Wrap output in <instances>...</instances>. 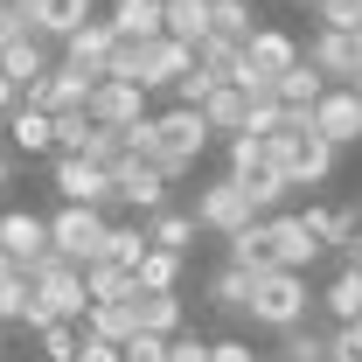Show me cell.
Returning <instances> with one entry per match:
<instances>
[{"instance_id":"1","label":"cell","mask_w":362,"mask_h":362,"mask_svg":"<svg viewBox=\"0 0 362 362\" xmlns=\"http://www.w3.org/2000/svg\"><path fill=\"white\" fill-rule=\"evenodd\" d=\"M133 133V153L139 160H153L160 175H188L202 153H209V126H202V112L195 105H168V112H146Z\"/></svg>"},{"instance_id":"2","label":"cell","mask_w":362,"mask_h":362,"mask_svg":"<svg viewBox=\"0 0 362 362\" xmlns=\"http://www.w3.org/2000/svg\"><path fill=\"white\" fill-rule=\"evenodd\" d=\"M84 265L42 251L28 265V307H21V327H49V320H84Z\"/></svg>"},{"instance_id":"3","label":"cell","mask_w":362,"mask_h":362,"mask_svg":"<svg viewBox=\"0 0 362 362\" xmlns=\"http://www.w3.org/2000/svg\"><path fill=\"white\" fill-rule=\"evenodd\" d=\"M307 307H314V286H307V272H279V265H265V272H251V307L244 314L258 320V327H293V320H307Z\"/></svg>"},{"instance_id":"4","label":"cell","mask_w":362,"mask_h":362,"mask_svg":"<svg viewBox=\"0 0 362 362\" xmlns=\"http://www.w3.org/2000/svg\"><path fill=\"white\" fill-rule=\"evenodd\" d=\"M293 63H300V42H293L286 28H251V42L237 49V77H230V84L244 90V98H272V84H279Z\"/></svg>"},{"instance_id":"5","label":"cell","mask_w":362,"mask_h":362,"mask_svg":"<svg viewBox=\"0 0 362 362\" xmlns=\"http://www.w3.org/2000/svg\"><path fill=\"white\" fill-rule=\"evenodd\" d=\"M49 223V251L56 258H70V265H90V258H105V209H84V202H63L56 216H42Z\"/></svg>"},{"instance_id":"6","label":"cell","mask_w":362,"mask_h":362,"mask_svg":"<svg viewBox=\"0 0 362 362\" xmlns=\"http://www.w3.org/2000/svg\"><path fill=\"white\" fill-rule=\"evenodd\" d=\"M258 230H265V258L279 272H314L320 265V237L293 209H272V216H258Z\"/></svg>"},{"instance_id":"7","label":"cell","mask_w":362,"mask_h":362,"mask_svg":"<svg viewBox=\"0 0 362 362\" xmlns=\"http://www.w3.org/2000/svg\"><path fill=\"white\" fill-rule=\"evenodd\" d=\"M168 188H175V175H160L153 160H119L112 168V202H126L133 216H153V209H168Z\"/></svg>"},{"instance_id":"8","label":"cell","mask_w":362,"mask_h":362,"mask_svg":"<svg viewBox=\"0 0 362 362\" xmlns=\"http://www.w3.org/2000/svg\"><path fill=\"white\" fill-rule=\"evenodd\" d=\"M307 119H314V133L327 139V146H334V153H341V146H362V98L349 84H327L314 98V112H307Z\"/></svg>"},{"instance_id":"9","label":"cell","mask_w":362,"mask_h":362,"mask_svg":"<svg viewBox=\"0 0 362 362\" xmlns=\"http://www.w3.org/2000/svg\"><path fill=\"white\" fill-rule=\"evenodd\" d=\"M49 188L63 195V202H84V209H112V175L84 160V153H56V168H49Z\"/></svg>"},{"instance_id":"10","label":"cell","mask_w":362,"mask_h":362,"mask_svg":"<svg viewBox=\"0 0 362 362\" xmlns=\"http://www.w3.org/2000/svg\"><path fill=\"white\" fill-rule=\"evenodd\" d=\"M146 112H153V105H146V90H139V84H119V77H98L90 98H84V119H90V126H119V133L139 126Z\"/></svg>"},{"instance_id":"11","label":"cell","mask_w":362,"mask_h":362,"mask_svg":"<svg viewBox=\"0 0 362 362\" xmlns=\"http://www.w3.org/2000/svg\"><path fill=\"white\" fill-rule=\"evenodd\" d=\"M90 84H98V77L70 70V63H49L35 84H21V105H35V112H84Z\"/></svg>"},{"instance_id":"12","label":"cell","mask_w":362,"mask_h":362,"mask_svg":"<svg viewBox=\"0 0 362 362\" xmlns=\"http://www.w3.org/2000/svg\"><path fill=\"white\" fill-rule=\"evenodd\" d=\"M195 63V49L188 42H175V35H146L139 42V63H133V84L153 98V90H175V77Z\"/></svg>"},{"instance_id":"13","label":"cell","mask_w":362,"mask_h":362,"mask_svg":"<svg viewBox=\"0 0 362 362\" xmlns=\"http://www.w3.org/2000/svg\"><path fill=\"white\" fill-rule=\"evenodd\" d=\"M188 216H195V230H209V237H230V230L251 223V202H244V188L223 175V181H209V188L195 195V209H188Z\"/></svg>"},{"instance_id":"14","label":"cell","mask_w":362,"mask_h":362,"mask_svg":"<svg viewBox=\"0 0 362 362\" xmlns=\"http://www.w3.org/2000/svg\"><path fill=\"white\" fill-rule=\"evenodd\" d=\"M0 251L7 258H21V265H35L49 251V223L35 209H0Z\"/></svg>"},{"instance_id":"15","label":"cell","mask_w":362,"mask_h":362,"mask_svg":"<svg viewBox=\"0 0 362 362\" xmlns=\"http://www.w3.org/2000/svg\"><path fill=\"white\" fill-rule=\"evenodd\" d=\"M105 56H112V28H105V21H84L77 35L56 42V63H70V70H84V77H105Z\"/></svg>"},{"instance_id":"16","label":"cell","mask_w":362,"mask_h":362,"mask_svg":"<svg viewBox=\"0 0 362 362\" xmlns=\"http://www.w3.org/2000/svg\"><path fill=\"white\" fill-rule=\"evenodd\" d=\"M49 63H56V42H49V35H21V42L0 49V77H7V84H35Z\"/></svg>"},{"instance_id":"17","label":"cell","mask_w":362,"mask_h":362,"mask_svg":"<svg viewBox=\"0 0 362 362\" xmlns=\"http://www.w3.org/2000/svg\"><path fill=\"white\" fill-rule=\"evenodd\" d=\"M307 63H314L327 84H356V49H349L341 28H320L314 42H307Z\"/></svg>"},{"instance_id":"18","label":"cell","mask_w":362,"mask_h":362,"mask_svg":"<svg viewBox=\"0 0 362 362\" xmlns=\"http://www.w3.org/2000/svg\"><path fill=\"white\" fill-rule=\"evenodd\" d=\"M133 320L139 334H181V320H188V307H181V293H133Z\"/></svg>"},{"instance_id":"19","label":"cell","mask_w":362,"mask_h":362,"mask_svg":"<svg viewBox=\"0 0 362 362\" xmlns=\"http://www.w3.org/2000/svg\"><path fill=\"white\" fill-rule=\"evenodd\" d=\"M244 105H251V98H244L237 84H216L209 98H202V105H195V112H202L209 139H230V133H244Z\"/></svg>"},{"instance_id":"20","label":"cell","mask_w":362,"mask_h":362,"mask_svg":"<svg viewBox=\"0 0 362 362\" xmlns=\"http://www.w3.org/2000/svg\"><path fill=\"white\" fill-rule=\"evenodd\" d=\"M195 237H202V230H195V216H188V209H153V216H146V244H153V251L188 258V251H195Z\"/></svg>"},{"instance_id":"21","label":"cell","mask_w":362,"mask_h":362,"mask_svg":"<svg viewBox=\"0 0 362 362\" xmlns=\"http://www.w3.org/2000/svg\"><path fill=\"white\" fill-rule=\"evenodd\" d=\"M160 35L175 42H209V0H160Z\"/></svg>"},{"instance_id":"22","label":"cell","mask_w":362,"mask_h":362,"mask_svg":"<svg viewBox=\"0 0 362 362\" xmlns=\"http://www.w3.org/2000/svg\"><path fill=\"white\" fill-rule=\"evenodd\" d=\"M84 21H98V0H42L35 7V35H49V42L77 35Z\"/></svg>"},{"instance_id":"23","label":"cell","mask_w":362,"mask_h":362,"mask_svg":"<svg viewBox=\"0 0 362 362\" xmlns=\"http://www.w3.org/2000/svg\"><path fill=\"white\" fill-rule=\"evenodd\" d=\"M320 90H327V77H320L314 63L300 56V63H293V70H286V77L272 84V98H279L286 112H314V98H320Z\"/></svg>"},{"instance_id":"24","label":"cell","mask_w":362,"mask_h":362,"mask_svg":"<svg viewBox=\"0 0 362 362\" xmlns=\"http://www.w3.org/2000/svg\"><path fill=\"white\" fill-rule=\"evenodd\" d=\"M133 293H139V286H133L126 265H105V258L84 265V300H90V307H112V300H133Z\"/></svg>"},{"instance_id":"25","label":"cell","mask_w":362,"mask_h":362,"mask_svg":"<svg viewBox=\"0 0 362 362\" xmlns=\"http://www.w3.org/2000/svg\"><path fill=\"white\" fill-rule=\"evenodd\" d=\"M112 35H160V0H112V14H98Z\"/></svg>"},{"instance_id":"26","label":"cell","mask_w":362,"mask_h":362,"mask_svg":"<svg viewBox=\"0 0 362 362\" xmlns=\"http://www.w3.org/2000/svg\"><path fill=\"white\" fill-rule=\"evenodd\" d=\"M0 126H7V146H21V153H49V112H35V105H14Z\"/></svg>"},{"instance_id":"27","label":"cell","mask_w":362,"mask_h":362,"mask_svg":"<svg viewBox=\"0 0 362 362\" xmlns=\"http://www.w3.org/2000/svg\"><path fill=\"white\" fill-rule=\"evenodd\" d=\"M77 327H84V334H98V341H112V349H119V341L133 334L139 320H133V300H112V307H84V320H77Z\"/></svg>"},{"instance_id":"28","label":"cell","mask_w":362,"mask_h":362,"mask_svg":"<svg viewBox=\"0 0 362 362\" xmlns=\"http://www.w3.org/2000/svg\"><path fill=\"white\" fill-rule=\"evenodd\" d=\"M181 265H188V258L153 251V244H146V258L133 265V286H139V293H175V286H181Z\"/></svg>"},{"instance_id":"29","label":"cell","mask_w":362,"mask_h":362,"mask_svg":"<svg viewBox=\"0 0 362 362\" xmlns=\"http://www.w3.org/2000/svg\"><path fill=\"white\" fill-rule=\"evenodd\" d=\"M251 28H258V21H251V0H209V35H216V42H251Z\"/></svg>"},{"instance_id":"30","label":"cell","mask_w":362,"mask_h":362,"mask_svg":"<svg viewBox=\"0 0 362 362\" xmlns=\"http://www.w3.org/2000/svg\"><path fill=\"white\" fill-rule=\"evenodd\" d=\"M230 181L244 188V202H251V216H272V209H286V195H293V188H286L279 175H265V168H258V175H230Z\"/></svg>"},{"instance_id":"31","label":"cell","mask_w":362,"mask_h":362,"mask_svg":"<svg viewBox=\"0 0 362 362\" xmlns=\"http://www.w3.org/2000/svg\"><path fill=\"white\" fill-rule=\"evenodd\" d=\"M320 307H327L334 320H362V272L341 265V272H334V286L320 293Z\"/></svg>"},{"instance_id":"32","label":"cell","mask_w":362,"mask_h":362,"mask_svg":"<svg viewBox=\"0 0 362 362\" xmlns=\"http://www.w3.org/2000/svg\"><path fill=\"white\" fill-rule=\"evenodd\" d=\"M84 160H98V168L112 175L119 160H133V133H119V126H90V139H84Z\"/></svg>"},{"instance_id":"33","label":"cell","mask_w":362,"mask_h":362,"mask_svg":"<svg viewBox=\"0 0 362 362\" xmlns=\"http://www.w3.org/2000/svg\"><path fill=\"white\" fill-rule=\"evenodd\" d=\"M209 300H216L223 314H244V307H251V272H244V265L209 272Z\"/></svg>"},{"instance_id":"34","label":"cell","mask_w":362,"mask_h":362,"mask_svg":"<svg viewBox=\"0 0 362 362\" xmlns=\"http://www.w3.org/2000/svg\"><path fill=\"white\" fill-rule=\"evenodd\" d=\"M139 258H146V223H112V230H105V265L133 272Z\"/></svg>"},{"instance_id":"35","label":"cell","mask_w":362,"mask_h":362,"mask_svg":"<svg viewBox=\"0 0 362 362\" xmlns=\"http://www.w3.org/2000/svg\"><path fill=\"white\" fill-rule=\"evenodd\" d=\"M90 119L84 112H49V153H84Z\"/></svg>"},{"instance_id":"36","label":"cell","mask_w":362,"mask_h":362,"mask_svg":"<svg viewBox=\"0 0 362 362\" xmlns=\"http://www.w3.org/2000/svg\"><path fill=\"white\" fill-rule=\"evenodd\" d=\"M230 265H244V272H265L272 258H265V230H258V216L244 230H230Z\"/></svg>"},{"instance_id":"37","label":"cell","mask_w":362,"mask_h":362,"mask_svg":"<svg viewBox=\"0 0 362 362\" xmlns=\"http://www.w3.org/2000/svg\"><path fill=\"white\" fill-rule=\"evenodd\" d=\"M279 349H286V362H327V356H334L314 327H300V320H293V327H279Z\"/></svg>"},{"instance_id":"38","label":"cell","mask_w":362,"mask_h":362,"mask_svg":"<svg viewBox=\"0 0 362 362\" xmlns=\"http://www.w3.org/2000/svg\"><path fill=\"white\" fill-rule=\"evenodd\" d=\"M35 334H42V362H70V356H77V341H84L77 320H49V327H35Z\"/></svg>"},{"instance_id":"39","label":"cell","mask_w":362,"mask_h":362,"mask_svg":"<svg viewBox=\"0 0 362 362\" xmlns=\"http://www.w3.org/2000/svg\"><path fill=\"white\" fill-rule=\"evenodd\" d=\"M195 70H209L216 84H230V77H237V42H216V35L195 42Z\"/></svg>"},{"instance_id":"40","label":"cell","mask_w":362,"mask_h":362,"mask_svg":"<svg viewBox=\"0 0 362 362\" xmlns=\"http://www.w3.org/2000/svg\"><path fill=\"white\" fill-rule=\"evenodd\" d=\"M320 28H341V35H356L362 28V0H314Z\"/></svg>"},{"instance_id":"41","label":"cell","mask_w":362,"mask_h":362,"mask_svg":"<svg viewBox=\"0 0 362 362\" xmlns=\"http://www.w3.org/2000/svg\"><path fill=\"white\" fill-rule=\"evenodd\" d=\"M258 168H265V139L230 133V175H258Z\"/></svg>"},{"instance_id":"42","label":"cell","mask_w":362,"mask_h":362,"mask_svg":"<svg viewBox=\"0 0 362 362\" xmlns=\"http://www.w3.org/2000/svg\"><path fill=\"white\" fill-rule=\"evenodd\" d=\"M209 90H216V77H209V70H195V63H188V70H181V77H175V90H168V98H175V105H202V98H209Z\"/></svg>"},{"instance_id":"43","label":"cell","mask_w":362,"mask_h":362,"mask_svg":"<svg viewBox=\"0 0 362 362\" xmlns=\"http://www.w3.org/2000/svg\"><path fill=\"white\" fill-rule=\"evenodd\" d=\"M119 362H168V341H160V334H126V341H119Z\"/></svg>"},{"instance_id":"44","label":"cell","mask_w":362,"mask_h":362,"mask_svg":"<svg viewBox=\"0 0 362 362\" xmlns=\"http://www.w3.org/2000/svg\"><path fill=\"white\" fill-rule=\"evenodd\" d=\"M334 356H356L362 362V320H334V341H327Z\"/></svg>"},{"instance_id":"45","label":"cell","mask_w":362,"mask_h":362,"mask_svg":"<svg viewBox=\"0 0 362 362\" xmlns=\"http://www.w3.org/2000/svg\"><path fill=\"white\" fill-rule=\"evenodd\" d=\"M168 362H209V341H195V334H168Z\"/></svg>"},{"instance_id":"46","label":"cell","mask_w":362,"mask_h":362,"mask_svg":"<svg viewBox=\"0 0 362 362\" xmlns=\"http://www.w3.org/2000/svg\"><path fill=\"white\" fill-rule=\"evenodd\" d=\"M209 362H258V349L237 341V334H223V341H209Z\"/></svg>"},{"instance_id":"47","label":"cell","mask_w":362,"mask_h":362,"mask_svg":"<svg viewBox=\"0 0 362 362\" xmlns=\"http://www.w3.org/2000/svg\"><path fill=\"white\" fill-rule=\"evenodd\" d=\"M70 362H119V349H112V341H98V334H84V341H77V356Z\"/></svg>"},{"instance_id":"48","label":"cell","mask_w":362,"mask_h":362,"mask_svg":"<svg viewBox=\"0 0 362 362\" xmlns=\"http://www.w3.org/2000/svg\"><path fill=\"white\" fill-rule=\"evenodd\" d=\"M14 105H21V84H7V77H0V119H7Z\"/></svg>"},{"instance_id":"49","label":"cell","mask_w":362,"mask_h":362,"mask_svg":"<svg viewBox=\"0 0 362 362\" xmlns=\"http://www.w3.org/2000/svg\"><path fill=\"white\" fill-rule=\"evenodd\" d=\"M7 7H21V14H28V21H35V7H42V0H7Z\"/></svg>"},{"instance_id":"50","label":"cell","mask_w":362,"mask_h":362,"mask_svg":"<svg viewBox=\"0 0 362 362\" xmlns=\"http://www.w3.org/2000/svg\"><path fill=\"white\" fill-rule=\"evenodd\" d=\"M349 49H356V70H362V28H356V35H349Z\"/></svg>"},{"instance_id":"51","label":"cell","mask_w":362,"mask_h":362,"mask_svg":"<svg viewBox=\"0 0 362 362\" xmlns=\"http://www.w3.org/2000/svg\"><path fill=\"white\" fill-rule=\"evenodd\" d=\"M0 188H7V153H0Z\"/></svg>"},{"instance_id":"52","label":"cell","mask_w":362,"mask_h":362,"mask_svg":"<svg viewBox=\"0 0 362 362\" xmlns=\"http://www.w3.org/2000/svg\"><path fill=\"white\" fill-rule=\"evenodd\" d=\"M327 362H356V356H327Z\"/></svg>"},{"instance_id":"53","label":"cell","mask_w":362,"mask_h":362,"mask_svg":"<svg viewBox=\"0 0 362 362\" xmlns=\"http://www.w3.org/2000/svg\"><path fill=\"white\" fill-rule=\"evenodd\" d=\"M307 7H314V0H307Z\"/></svg>"},{"instance_id":"54","label":"cell","mask_w":362,"mask_h":362,"mask_svg":"<svg viewBox=\"0 0 362 362\" xmlns=\"http://www.w3.org/2000/svg\"><path fill=\"white\" fill-rule=\"evenodd\" d=\"M0 7H7V0H0Z\"/></svg>"}]
</instances>
